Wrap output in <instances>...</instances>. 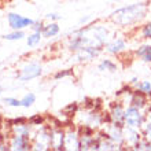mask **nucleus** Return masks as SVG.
Masks as SVG:
<instances>
[{"label":"nucleus","instance_id":"obj_10","mask_svg":"<svg viewBox=\"0 0 151 151\" xmlns=\"http://www.w3.org/2000/svg\"><path fill=\"white\" fill-rule=\"evenodd\" d=\"M102 48H95V47H83L77 50L76 52V58L78 59V62H88V60L95 59L96 56L100 54Z\"/></svg>","mask_w":151,"mask_h":151},{"label":"nucleus","instance_id":"obj_9","mask_svg":"<svg viewBox=\"0 0 151 151\" xmlns=\"http://www.w3.org/2000/svg\"><path fill=\"white\" fill-rule=\"evenodd\" d=\"M63 150H80V133L72 128L65 131Z\"/></svg>","mask_w":151,"mask_h":151},{"label":"nucleus","instance_id":"obj_29","mask_svg":"<svg viewBox=\"0 0 151 151\" xmlns=\"http://www.w3.org/2000/svg\"><path fill=\"white\" fill-rule=\"evenodd\" d=\"M6 139H8L7 136H3V135H0V143H3V142H6ZM8 142V140H7Z\"/></svg>","mask_w":151,"mask_h":151},{"label":"nucleus","instance_id":"obj_1","mask_svg":"<svg viewBox=\"0 0 151 151\" xmlns=\"http://www.w3.org/2000/svg\"><path fill=\"white\" fill-rule=\"evenodd\" d=\"M109 39V29L104 25H88L74 33L69 48L77 51L83 47H95L103 50Z\"/></svg>","mask_w":151,"mask_h":151},{"label":"nucleus","instance_id":"obj_18","mask_svg":"<svg viewBox=\"0 0 151 151\" xmlns=\"http://www.w3.org/2000/svg\"><path fill=\"white\" fill-rule=\"evenodd\" d=\"M100 72H115L117 70V63L111 59H103L98 66Z\"/></svg>","mask_w":151,"mask_h":151},{"label":"nucleus","instance_id":"obj_30","mask_svg":"<svg viewBox=\"0 0 151 151\" xmlns=\"http://www.w3.org/2000/svg\"><path fill=\"white\" fill-rule=\"evenodd\" d=\"M0 92H1V88H0Z\"/></svg>","mask_w":151,"mask_h":151},{"label":"nucleus","instance_id":"obj_16","mask_svg":"<svg viewBox=\"0 0 151 151\" xmlns=\"http://www.w3.org/2000/svg\"><path fill=\"white\" fill-rule=\"evenodd\" d=\"M136 58L143 60L146 63H151V44H143L135 51Z\"/></svg>","mask_w":151,"mask_h":151},{"label":"nucleus","instance_id":"obj_28","mask_svg":"<svg viewBox=\"0 0 151 151\" xmlns=\"http://www.w3.org/2000/svg\"><path fill=\"white\" fill-rule=\"evenodd\" d=\"M45 18H48V19H51V21H58V19H60V15H58V14H47Z\"/></svg>","mask_w":151,"mask_h":151},{"label":"nucleus","instance_id":"obj_6","mask_svg":"<svg viewBox=\"0 0 151 151\" xmlns=\"http://www.w3.org/2000/svg\"><path fill=\"white\" fill-rule=\"evenodd\" d=\"M142 139H143V133L140 132V129L124 125V146H128V148L135 150V147Z\"/></svg>","mask_w":151,"mask_h":151},{"label":"nucleus","instance_id":"obj_15","mask_svg":"<svg viewBox=\"0 0 151 151\" xmlns=\"http://www.w3.org/2000/svg\"><path fill=\"white\" fill-rule=\"evenodd\" d=\"M11 135H18V136H28L30 137L32 135V127L24 122H11Z\"/></svg>","mask_w":151,"mask_h":151},{"label":"nucleus","instance_id":"obj_27","mask_svg":"<svg viewBox=\"0 0 151 151\" xmlns=\"http://www.w3.org/2000/svg\"><path fill=\"white\" fill-rule=\"evenodd\" d=\"M32 29H33V32H43L44 25L41 24V22H35V24L32 25Z\"/></svg>","mask_w":151,"mask_h":151},{"label":"nucleus","instance_id":"obj_23","mask_svg":"<svg viewBox=\"0 0 151 151\" xmlns=\"http://www.w3.org/2000/svg\"><path fill=\"white\" fill-rule=\"evenodd\" d=\"M22 37H25V33L22 32V30H14L12 33H7L6 36H3V39L14 41V40H21Z\"/></svg>","mask_w":151,"mask_h":151},{"label":"nucleus","instance_id":"obj_14","mask_svg":"<svg viewBox=\"0 0 151 151\" xmlns=\"http://www.w3.org/2000/svg\"><path fill=\"white\" fill-rule=\"evenodd\" d=\"M128 104L131 106H135L137 109H146L147 107V95L140 92L139 89L131 92V96H129V100H128Z\"/></svg>","mask_w":151,"mask_h":151},{"label":"nucleus","instance_id":"obj_25","mask_svg":"<svg viewBox=\"0 0 151 151\" xmlns=\"http://www.w3.org/2000/svg\"><path fill=\"white\" fill-rule=\"evenodd\" d=\"M43 122H44V118L41 115H35V117H32V118L29 119L30 125H43Z\"/></svg>","mask_w":151,"mask_h":151},{"label":"nucleus","instance_id":"obj_13","mask_svg":"<svg viewBox=\"0 0 151 151\" xmlns=\"http://www.w3.org/2000/svg\"><path fill=\"white\" fill-rule=\"evenodd\" d=\"M103 48L107 54H111V55H119L121 52L125 51L127 43H125V40L124 39H114L113 41H110V43L104 44Z\"/></svg>","mask_w":151,"mask_h":151},{"label":"nucleus","instance_id":"obj_8","mask_svg":"<svg viewBox=\"0 0 151 151\" xmlns=\"http://www.w3.org/2000/svg\"><path fill=\"white\" fill-rule=\"evenodd\" d=\"M43 70L39 63H28L21 69V73L18 74V80L21 81H29V80L37 78L39 76H41Z\"/></svg>","mask_w":151,"mask_h":151},{"label":"nucleus","instance_id":"obj_22","mask_svg":"<svg viewBox=\"0 0 151 151\" xmlns=\"http://www.w3.org/2000/svg\"><path fill=\"white\" fill-rule=\"evenodd\" d=\"M140 36H142V39L151 40V21L142 26V29H140Z\"/></svg>","mask_w":151,"mask_h":151},{"label":"nucleus","instance_id":"obj_2","mask_svg":"<svg viewBox=\"0 0 151 151\" xmlns=\"http://www.w3.org/2000/svg\"><path fill=\"white\" fill-rule=\"evenodd\" d=\"M147 11V3H135L113 11L110 19L113 24L118 25V26H131V25H135L143 19Z\"/></svg>","mask_w":151,"mask_h":151},{"label":"nucleus","instance_id":"obj_21","mask_svg":"<svg viewBox=\"0 0 151 151\" xmlns=\"http://www.w3.org/2000/svg\"><path fill=\"white\" fill-rule=\"evenodd\" d=\"M41 37H43V33L41 32H33L30 36L28 37V45L29 47H35V45H37V44L40 43V40H41Z\"/></svg>","mask_w":151,"mask_h":151},{"label":"nucleus","instance_id":"obj_3","mask_svg":"<svg viewBox=\"0 0 151 151\" xmlns=\"http://www.w3.org/2000/svg\"><path fill=\"white\" fill-rule=\"evenodd\" d=\"M144 121H146V114H143L142 109H137L131 104L125 109V125L127 127L142 129Z\"/></svg>","mask_w":151,"mask_h":151},{"label":"nucleus","instance_id":"obj_4","mask_svg":"<svg viewBox=\"0 0 151 151\" xmlns=\"http://www.w3.org/2000/svg\"><path fill=\"white\" fill-rule=\"evenodd\" d=\"M33 150H50L51 148V128L41 127L32 140Z\"/></svg>","mask_w":151,"mask_h":151},{"label":"nucleus","instance_id":"obj_11","mask_svg":"<svg viewBox=\"0 0 151 151\" xmlns=\"http://www.w3.org/2000/svg\"><path fill=\"white\" fill-rule=\"evenodd\" d=\"M110 115V119H111L113 124H117V125H125V109H124L122 103L118 102V103L113 104L111 110L109 113Z\"/></svg>","mask_w":151,"mask_h":151},{"label":"nucleus","instance_id":"obj_20","mask_svg":"<svg viewBox=\"0 0 151 151\" xmlns=\"http://www.w3.org/2000/svg\"><path fill=\"white\" fill-rule=\"evenodd\" d=\"M136 89H139L140 92L146 93L147 96L151 95V83L150 81H140V83H136Z\"/></svg>","mask_w":151,"mask_h":151},{"label":"nucleus","instance_id":"obj_12","mask_svg":"<svg viewBox=\"0 0 151 151\" xmlns=\"http://www.w3.org/2000/svg\"><path fill=\"white\" fill-rule=\"evenodd\" d=\"M65 131L62 128H51V148L52 150H63Z\"/></svg>","mask_w":151,"mask_h":151},{"label":"nucleus","instance_id":"obj_7","mask_svg":"<svg viewBox=\"0 0 151 151\" xmlns=\"http://www.w3.org/2000/svg\"><path fill=\"white\" fill-rule=\"evenodd\" d=\"M8 147L10 150L22 151V150H30L32 148V142L28 136H18L11 135L8 137Z\"/></svg>","mask_w":151,"mask_h":151},{"label":"nucleus","instance_id":"obj_19","mask_svg":"<svg viewBox=\"0 0 151 151\" xmlns=\"http://www.w3.org/2000/svg\"><path fill=\"white\" fill-rule=\"evenodd\" d=\"M36 102V95L35 93H32V92H29V93H26V95L21 99V104H22V107H30L33 103Z\"/></svg>","mask_w":151,"mask_h":151},{"label":"nucleus","instance_id":"obj_24","mask_svg":"<svg viewBox=\"0 0 151 151\" xmlns=\"http://www.w3.org/2000/svg\"><path fill=\"white\" fill-rule=\"evenodd\" d=\"M3 102L6 104H8V106H11V107H21V106H22V104H21V100L15 99V98H6Z\"/></svg>","mask_w":151,"mask_h":151},{"label":"nucleus","instance_id":"obj_26","mask_svg":"<svg viewBox=\"0 0 151 151\" xmlns=\"http://www.w3.org/2000/svg\"><path fill=\"white\" fill-rule=\"evenodd\" d=\"M72 74H73L72 70H63V72L56 73L54 78H55V80H59V78H63V77H68V76H72Z\"/></svg>","mask_w":151,"mask_h":151},{"label":"nucleus","instance_id":"obj_5","mask_svg":"<svg viewBox=\"0 0 151 151\" xmlns=\"http://www.w3.org/2000/svg\"><path fill=\"white\" fill-rule=\"evenodd\" d=\"M7 21L10 28L14 30H22L24 28H32V25L35 24V21L26 17H22L17 12H8L7 14Z\"/></svg>","mask_w":151,"mask_h":151},{"label":"nucleus","instance_id":"obj_17","mask_svg":"<svg viewBox=\"0 0 151 151\" xmlns=\"http://www.w3.org/2000/svg\"><path fill=\"white\" fill-rule=\"evenodd\" d=\"M43 36L47 37V39H50V37H54L56 36L58 33H59V25L56 24V22H51V24H48L44 26L43 29Z\"/></svg>","mask_w":151,"mask_h":151}]
</instances>
